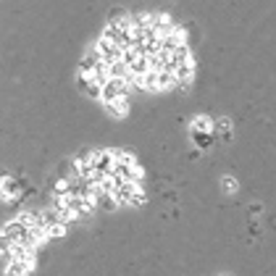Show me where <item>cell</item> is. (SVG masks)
Masks as SVG:
<instances>
[{"mask_svg": "<svg viewBox=\"0 0 276 276\" xmlns=\"http://www.w3.org/2000/svg\"><path fill=\"white\" fill-rule=\"evenodd\" d=\"M145 200H147V198H145V192L140 190V192H137V195H134V200H132V205H142Z\"/></svg>", "mask_w": 276, "mask_h": 276, "instance_id": "obj_21", "label": "cell"}, {"mask_svg": "<svg viewBox=\"0 0 276 276\" xmlns=\"http://www.w3.org/2000/svg\"><path fill=\"white\" fill-rule=\"evenodd\" d=\"M140 192V184H134V181H124L121 187L113 192V198H116V203L119 205H132V200H134V195Z\"/></svg>", "mask_w": 276, "mask_h": 276, "instance_id": "obj_6", "label": "cell"}, {"mask_svg": "<svg viewBox=\"0 0 276 276\" xmlns=\"http://www.w3.org/2000/svg\"><path fill=\"white\" fill-rule=\"evenodd\" d=\"M174 76H176V87L187 89V84L192 82V76H195V66H192V61L181 63V66L176 68V71H174Z\"/></svg>", "mask_w": 276, "mask_h": 276, "instance_id": "obj_7", "label": "cell"}, {"mask_svg": "<svg viewBox=\"0 0 276 276\" xmlns=\"http://www.w3.org/2000/svg\"><path fill=\"white\" fill-rule=\"evenodd\" d=\"M3 200L6 203H16L21 195H24V184H21V179H14V176H3Z\"/></svg>", "mask_w": 276, "mask_h": 276, "instance_id": "obj_3", "label": "cell"}, {"mask_svg": "<svg viewBox=\"0 0 276 276\" xmlns=\"http://www.w3.org/2000/svg\"><path fill=\"white\" fill-rule=\"evenodd\" d=\"M134 84H140L142 89H158V71H153V68H150V71H147L145 76H140Z\"/></svg>", "mask_w": 276, "mask_h": 276, "instance_id": "obj_12", "label": "cell"}, {"mask_svg": "<svg viewBox=\"0 0 276 276\" xmlns=\"http://www.w3.org/2000/svg\"><path fill=\"white\" fill-rule=\"evenodd\" d=\"M126 95H129V82H124V79H111L103 87V100L106 103H116L119 98H126Z\"/></svg>", "mask_w": 276, "mask_h": 276, "instance_id": "obj_2", "label": "cell"}, {"mask_svg": "<svg viewBox=\"0 0 276 276\" xmlns=\"http://www.w3.org/2000/svg\"><path fill=\"white\" fill-rule=\"evenodd\" d=\"M29 234V229L24 226L16 218V221H11V224H6L3 226V239L6 242H11V245H16V242H24V237Z\"/></svg>", "mask_w": 276, "mask_h": 276, "instance_id": "obj_4", "label": "cell"}, {"mask_svg": "<svg viewBox=\"0 0 276 276\" xmlns=\"http://www.w3.org/2000/svg\"><path fill=\"white\" fill-rule=\"evenodd\" d=\"M192 132H213V121H211L208 116L192 119Z\"/></svg>", "mask_w": 276, "mask_h": 276, "instance_id": "obj_16", "label": "cell"}, {"mask_svg": "<svg viewBox=\"0 0 276 276\" xmlns=\"http://www.w3.org/2000/svg\"><path fill=\"white\" fill-rule=\"evenodd\" d=\"M79 87L87 98H103V87L95 82V79H87V76H79Z\"/></svg>", "mask_w": 276, "mask_h": 276, "instance_id": "obj_8", "label": "cell"}, {"mask_svg": "<svg viewBox=\"0 0 276 276\" xmlns=\"http://www.w3.org/2000/svg\"><path fill=\"white\" fill-rule=\"evenodd\" d=\"M129 76H132V71H129V66H126L124 61H119V63L111 66V79H124V82H126Z\"/></svg>", "mask_w": 276, "mask_h": 276, "instance_id": "obj_15", "label": "cell"}, {"mask_svg": "<svg viewBox=\"0 0 276 276\" xmlns=\"http://www.w3.org/2000/svg\"><path fill=\"white\" fill-rule=\"evenodd\" d=\"M95 50L100 53V58H103V63H108V66H113V63H119V61L124 58V50L119 48V45H113V42H108V40H100V42L95 45Z\"/></svg>", "mask_w": 276, "mask_h": 276, "instance_id": "obj_1", "label": "cell"}, {"mask_svg": "<svg viewBox=\"0 0 276 276\" xmlns=\"http://www.w3.org/2000/svg\"><path fill=\"white\" fill-rule=\"evenodd\" d=\"M113 166H116V153H106V150H95V163L92 168L100 171V174H113Z\"/></svg>", "mask_w": 276, "mask_h": 276, "instance_id": "obj_5", "label": "cell"}, {"mask_svg": "<svg viewBox=\"0 0 276 276\" xmlns=\"http://www.w3.org/2000/svg\"><path fill=\"white\" fill-rule=\"evenodd\" d=\"M192 140L200 150H208V147L213 145V132H192Z\"/></svg>", "mask_w": 276, "mask_h": 276, "instance_id": "obj_11", "label": "cell"}, {"mask_svg": "<svg viewBox=\"0 0 276 276\" xmlns=\"http://www.w3.org/2000/svg\"><path fill=\"white\" fill-rule=\"evenodd\" d=\"M63 234H66V224H55V226L48 229V237H50V239H58V237H63Z\"/></svg>", "mask_w": 276, "mask_h": 276, "instance_id": "obj_19", "label": "cell"}, {"mask_svg": "<svg viewBox=\"0 0 276 276\" xmlns=\"http://www.w3.org/2000/svg\"><path fill=\"white\" fill-rule=\"evenodd\" d=\"M260 211H263V205H260V203H255V205H250V213H252V216H258Z\"/></svg>", "mask_w": 276, "mask_h": 276, "instance_id": "obj_22", "label": "cell"}, {"mask_svg": "<svg viewBox=\"0 0 276 276\" xmlns=\"http://www.w3.org/2000/svg\"><path fill=\"white\" fill-rule=\"evenodd\" d=\"M171 84H176V76L171 71H158V89H166Z\"/></svg>", "mask_w": 276, "mask_h": 276, "instance_id": "obj_18", "label": "cell"}, {"mask_svg": "<svg viewBox=\"0 0 276 276\" xmlns=\"http://www.w3.org/2000/svg\"><path fill=\"white\" fill-rule=\"evenodd\" d=\"M106 108L111 116H116V119H124L126 116V98H119L116 103H106Z\"/></svg>", "mask_w": 276, "mask_h": 276, "instance_id": "obj_13", "label": "cell"}, {"mask_svg": "<svg viewBox=\"0 0 276 276\" xmlns=\"http://www.w3.org/2000/svg\"><path fill=\"white\" fill-rule=\"evenodd\" d=\"M95 205H98L100 211H113V208H116L119 203H116V198H113V195H98Z\"/></svg>", "mask_w": 276, "mask_h": 276, "instance_id": "obj_17", "label": "cell"}, {"mask_svg": "<svg viewBox=\"0 0 276 276\" xmlns=\"http://www.w3.org/2000/svg\"><path fill=\"white\" fill-rule=\"evenodd\" d=\"M221 187H224V192H237V179L224 176V179H221Z\"/></svg>", "mask_w": 276, "mask_h": 276, "instance_id": "obj_20", "label": "cell"}, {"mask_svg": "<svg viewBox=\"0 0 276 276\" xmlns=\"http://www.w3.org/2000/svg\"><path fill=\"white\" fill-rule=\"evenodd\" d=\"M213 126H216L213 134H221L224 142H232V124H229V119H218Z\"/></svg>", "mask_w": 276, "mask_h": 276, "instance_id": "obj_10", "label": "cell"}, {"mask_svg": "<svg viewBox=\"0 0 276 276\" xmlns=\"http://www.w3.org/2000/svg\"><path fill=\"white\" fill-rule=\"evenodd\" d=\"M55 224H63L61 213L55 211V208H50V211H42V226H45V229H50V226H55Z\"/></svg>", "mask_w": 276, "mask_h": 276, "instance_id": "obj_14", "label": "cell"}, {"mask_svg": "<svg viewBox=\"0 0 276 276\" xmlns=\"http://www.w3.org/2000/svg\"><path fill=\"white\" fill-rule=\"evenodd\" d=\"M19 221L24 224L27 229H34V226H42V211H27L19 216Z\"/></svg>", "mask_w": 276, "mask_h": 276, "instance_id": "obj_9", "label": "cell"}]
</instances>
